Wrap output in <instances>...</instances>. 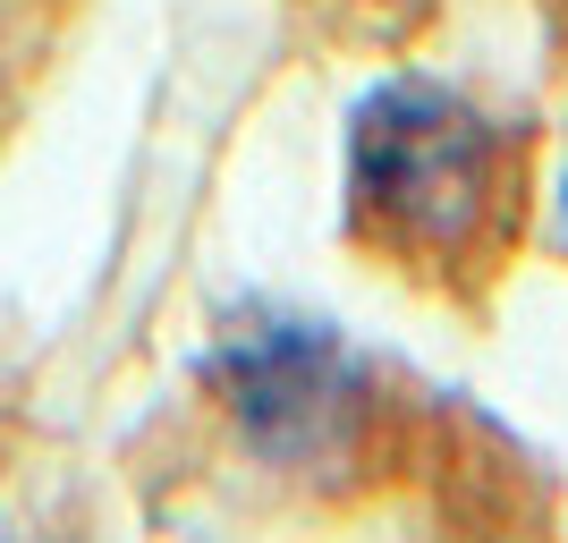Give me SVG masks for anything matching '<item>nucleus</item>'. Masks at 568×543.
I'll return each instance as SVG.
<instances>
[{
	"instance_id": "obj_1",
	"label": "nucleus",
	"mask_w": 568,
	"mask_h": 543,
	"mask_svg": "<svg viewBox=\"0 0 568 543\" xmlns=\"http://www.w3.org/2000/svg\"><path fill=\"white\" fill-rule=\"evenodd\" d=\"M356 221L407 263H475L509 221V137L433 77H382L348 128Z\"/></svg>"
},
{
	"instance_id": "obj_2",
	"label": "nucleus",
	"mask_w": 568,
	"mask_h": 543,
	"mask_svg": "<svg viewBox=\"0 0 568 543\" xmlns=\"http://www.w3.org/2000/svg\"><path fill=\"white\" fill-rule=\"evenodd\" d=\"M213 391L255 459L314 467V459L348 450L374 382H365V356L332 323L288 314V306H246L213 340Z\"/></svg>"
}]
</instances>
